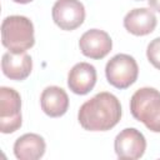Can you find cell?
I'll use <instances>...</instances> for the list:
<instances>
[{
	"instance_id": "cell-1",
	"label": "cell",
	"mask_w": 160,
	"mask_h": 160,
	"mask_svg": "<svg viewBox=\"0 0 160 160\" xmlns=\"http://www.w3.org/2000/svg\"><path fill=\"white\" fill-rule=\"evenodd\" d=\"M121 119V105L115 95L108 91L96 94L85 101L78 112L80 125L89 131H108Z\"/></svg>"
},
{
	"instance_id": "cell-2",
	"label": "cell",
	"mask_w": 160,
	"mask_h": 160,
	"mask_svg": "<svg viewBox=\"0 0 160 160\" xmlns=\"http://www.w3.org/2000/svg\"><path fill=\"white\" fill-rule=\"evenodd\" d=\"M1 42L11 52H25L35 44L34 25L22 15H10L1 24Z\"/></svg>"
},
{
	"instance_id": "cell-3",
	"label": "cell",
	"mask_w": 160,
	"mask_h": 160,
	"mask_svg": "<svg viewBox=\"0 0 160 160\" xmlns=\"http://www.w3.org/2000/svg\"><path fill=\"white\" fill-rule=\"evenodd\" d=\"M131 115L150 131L160 132V91L154 88H141L130 99Z\"/></svg>"
},
{
	"instance_id": "cell-4",
	"label": "cell",
	"mask_w": 160,
	"mask_h": 160,
	"mask_svg": "<svg viewBox=\"0 0 160 160\" xmlns=\"http://www.w3.org/2000/svg\"><path fill=\"white\" fill-rule=\"evenodd\" d=\"M106 80L116 89H128L132 85L139 75V66L135 59L128 54L112 56L105 66Z\"/></svg>"
},
{
	"instance_id": "cell-5",
	"label": "cell",
	"mask_w": 160,
	"mask_h": 160,
	"mask_svg": "<svg viewBox=\"0 0 160 160\" xmlns=\"http://www.w3.org/2000/svg\"><path fill=\"white\" fill-rule=\"evenodd\" d=\"M21 98L20 94L8 86L0 88V131L11 134L21 126Z\"/></svg>"
},
{
	"instance_id": "cell-6",
	"label": "cell",
	"mask_w": 160,
	"mask_h": 160,
	"mask_svg": "<svg viewBox=\"0 0 160 160\" xmlns=\"http://www.w3.org/2000/svg\"><path fill=\"white\" fill-rule=\"evenodd\" d=\"M51 12L54 22L66 31L75 30L85 20V8L80 0H56Z\"/></svg>"
},
{
	"instance_id": "cell-7",
	"label": "cell",
	"mask_w": 160,
	"mask_h": 160,
	"mask_svg": "<svg viewBox=\"0 0 160 160\" xmlns=\"http://www.w3.org/2000/svg\"><path fill=\"white\" fill-rule=\"evenodd\" d=\"M114 149L119 159H140L146 150V140L142 132L135 128L121 130L114 141Z\"/></svg>"
},
{
	"instance_id": "cell-8",
	"label": "cell",
	"mask_w": 160,
	"mask_h": 160,
	"mask_svg": "<svg viewBox=\"0 0 160 160\" xmlns=\"http://www.w3.org/2000/svg\"><path fill=\"white\" fill-rule=\"evenodd\" d=\"M79 48L86 58L90 59H102L105 58L112 48V40L108 32L100 29H90L85 31L80 40Z\"/></svg>"
},
{
	"instance_id": "cell-9",
	"label": "cell",
	"mask_w": 160,
	"mask_h": 160,
	"mask_svg": "<svg viewBox=\"0 0 160 160\" xmlns=\"http://www.w3.org/2000/svg\"><path fill=\"white\" fill-rule=\"evenodd\" d=\"M96 84V69L89 62L75 64L68 75L69 89L78 95L90 92Z\"/></svg>"
},
{
	"instance_id": "cell-10",
	"label": "cell",
	"mask_w": 160,
	"mask_h": 160,
	"mask_svg": "<svg viewBox=\"0 0 160 160\" xmlns=\"http://www.w3.org/2000/svg\"><path fill=\"white\" fill-rule=\"evenodd\" d=\"M156 16L148 8H136L130 10L124 18V28L132 35L145 36L156 28Z\"/></svg>"
},
{
	"instance_id": "cell-11",
	"label": "cell",
	"mask_w": 160,
	"mask_h": 160,
	"mask_svg": "<svg viewBox=\"0 0 160 160\" xmlns=\"http://www.w3.org/2000/svg\"><path fill=\"white\" fill-rule=\"evenodd\" d=\"M1 69L6 78L15 81L25 80L32 70L31 56L26 52L8 51L2 55Z\"/></svg>"
},
{
	"instance_id": "cell-12",
	"label": "cell",
	"mask_w": 160,
	"mask_h": 160,
	"mask_svg": "<svg viewBox=\"0 0 160 160\" xmlns=\"http://www.w3.org/2000/svg\"><path fill=\"white\" fill-rule=\"evenodd\" d=\"M40 105L48 116L59 118L68 111L69 96L64 89L51 85L42 90L40 95Z\"/></svg>"
},
{
	"instance_id": "cell-13",
	"label": "cell",
	"mask_w": 160,
	"mask_h": 160,
	"mask_svg": "<svg viewBox=\"0 0 160 160\" xmlns=\"http://www.w3.org/2000/svg\"><path fill=\"white\" fill-rule=\"evenodd\" d=\"M45 140L34 132L24 134L14 144V154L19 160H38L45 154Z\"/></svg>"
},
{
	"instance_id": "cell-14",
	"label": "cell",
	"mask_w": 160,
	"mask_h": 160,
	"mask_svg": "<svg viewBox=\"0 0 160 160\" xmlns=\"http://www.w3.org/2000/svg\"><path fill=\"white\" fill-rule=\"evenodd\" d=\"M146 56L150 64L160 70V38H155L149 42L146 49Z\"/></svg>"
},
{
	"instance_id": "cell-15",
	"label": "cell",
	"mask_w": 160,
	"mask_h": 160,
	"mask_svg": "<svg viewBox=\"0 0 160 160\" xmlns=\"http://www.w3.org/2000/svg\"><path fill=\"white\" fill-rule=\"evenodd\" d=\"M150 8H152L155 11L160 12V0H148Z\"/></svg>"
},
{
	"instance_id": "cell-16",
	"label": "cell",
	"mask_w": 160,
	"mask_h": 160,
	"mask_svg": "<svg viewBox=\"0 0 160 160\" xmlns=\"http://www.w3.org/2000/svg\"><path fill=\"white\" fill-rule=\"evenodd\" d=\"M14 2H18V4H28V2H31L32 0H12Z\"/></svg>"
},
{
	"instance_id": "cell-17",
	"label": "cell",
	"mask_w": 160,
	"mask_h": 160,
	"mask_svg": "<svg viewBox=\"0 0 160 160\" xmlns=\"http://www.w3.org/2000/svg\"><path fill=\"white\" fill-rule=\"evenodd\" d=\"M136 1H140V0H136Z\"/></svg>"
}]
</instances>
